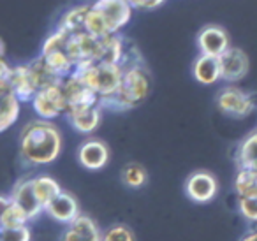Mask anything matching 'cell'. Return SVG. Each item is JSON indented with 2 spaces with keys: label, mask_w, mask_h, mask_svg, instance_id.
Masks as SVG:
<instances>
[{
  "label": "cell",
  "mask_w": 257,
  "mask_h": 241,
  "mask_svg": "<svg viewBox=\"0 0 257 241\" xmlns=\"http://www.w3.org/2000/svg\"><path fill=\"white\" fill-rule=\"evenodd\" d=\"M6 57V44L4 41L0 39V58H4Z\"/></svg>",
  "instance_id": "obj_32"
},
{
  "label": "cell",
  "mask_w": 257,
  "mask_h": 241,
  "mask_svg": "<svg viewBox=\"0 0 257 241\" xmlns=\"http://www.w3.org/2000/svg\"><path fill=\"white\" fill-rule=\"evenodd\" d=\"M74 74L88 86L92 92L102 97L113 95L120 88L123 69L120 64H107V62H85L76 65Z\"/></svg>",
  "instance_id": "obj_4"
},
{
  "label": "cell",
  "mask_w": 257,
  "mask_h": 241,
  "mask_svg": "<svg viewBox=\"0 0 257 241\" xmlns=\"http://www.w3.org/2000/svg\"><path fill=\"white\" fill-rule=\"evenodd\" d=\"M102 232L88 215H78L62 234V241H100Z\"/></svg>",
  "instance_id": "obj_16"
},
{
  "label": "cell",
  "mask_w": 257,
  "mask_h": 241,
  "mask_svg": "<svg viewBox=\"0 0 257 241\" xmlns=\"http://www.w3.org/2000/svg\"><path fill=\"white\" fill-rule=\"evenodd\" d=\"M192 76L201 85H213V83L220 81L222 72H220V60H218V57L199 53V57L192 64Z\"/></svg>",
  "instance_id": "obj_17"
},
{
  "label": "cell",
  "mask_w": 257,
  "mask_h": 241,
  "mask_svg": "<svg viewBox=\"0 0 257 241\" xmlns=\"http://www.w3.org/2000/svg\"><path fill=\"white\" fill-rule=\"evenodd\" d=\"M41 57L44 58L46 65L50 67V71L57 76L58 79H64L67 76H71L76 69L74 60L71 58V55L67 53V50H50V51H41Z\"/></svg>",
  "instance_id": "obj_18"
},
{
  "label": "cell",
  "mask_w": 257,
  "mask_h": 241,
  "mask_svg": "<svg viewBox=\"0 0 257 241\" xmlns=\"http://www.w3.org/2000/svg\"><path fill=\"white\" fill-rule=\"evenodd\" d=\"M100 241H136V236H134L131 227L123 225V223H116V225H111L104 230Z\"/></svg>",
  "instance_id": "obj_26"
},
{
  "label": "cell",
  "mask_w": 257,
  "mask_h": 241,
  "mask_svg": "<svg viewBox=\"0 0 257 241\" xmlns=\"http://www.w3.org/2000/svg\"><path fill=\"white\" fill-rule=\"evenodd\" d=\"M34 192H36L37 199L43 204V208H46L55 197L62 192V187L55 178L48 176V174H37L32 178Z\"/></svg>",
  "instance_id": "obj_20"
},
{
  "label": "cell",
  "mask_w": 257,
  "mask_h": 241,
  "mask_svg": "<svg viewBox=\"0 0 257 241\" xmlns=\"http://www.w3.org/2000/svg\"><path fill=\"white\" fill-rule=\"evenodd\" d=\"M238 208L246 220L257 222V194L238 197Z\"/></svg>",
  "instance_id": "obj_28"
},
{
  "label": "cell",
  "mask_w": 257,
  "mask_h": 241,
  "mask_svg": "<svg viewBox=\"0 0 257 241\" xmlns=\"http://www.w3.org/2000/svg\"><path fill=\"white\" fill-rule=\"evenodd\" d=\"M121 181H123L128 188H141L143 185H147L148 173L141 164L131 162L121 169Z\"/></svg>",
  "instance_id": "obj_22"
},
{
  "label": "cell",
  "mask_w": 257,
  "mask_h": 241,
  "mask_svg": "<svg viewBox=\"0 0 257 241\" xmlns=\"http://www.w3.org/2000/svg\"><path fill=\"white\" fill-rule=\"evenodd\" d=\"M29 216L25 215L22 208L18 204L11 201L9 197L8 206L2 211V216H0V227H22V225H29Z\"/></svg>",
  "instance_id": "obj_25"
},
{
  "label": "cell",
  "mask_w": 257,
  "mask_h": 241,
  "mask_svg": "<svg viewBox=\"0 0 257 241\" xmlns=\"http://www.w3.org/2000/svg\"><path fill=\"white\" fill-rule=\"evenodd\" d=\"M44 213H48L51 218L60 223H71L76 216L81 215L78 199L65 190H62L60 194L44 208Z\"/></svg>",
  "instance_id": "obj_15"
},
{
  "label": "cell",
  "mask_w": 257,
  "mask_h": 241,
  "mask_svg": "<svg viewBox=\"0 0 257 241\" xmlns=\"http://www.w3.org/2000/svg\"><path fill=\"white\" fill-rule=\"evenodd\" d=\"M8 81H9V85H11L13 92L16 93V97H18L22 102H30V100L34 99V95L37 93V90H39L29 64L13 65Z\"/></svg>",
  "instance_id": "obj_13"
},
{
  "label": "cell",
  "mask_w": 257,
  "mask_h": 241,
  "mask_svg": "<svg viewBox=\"0 0 257 241\" xmlns=\"http://www.w3.org/2000/svg\"><path fill=\"white\" fill-rule=\"evenodd\" d=\"M8 202H9V195H0V216H2V211L8 206Z\"/></svg>",
  "instance_id": "obj_30"
},
{
  "label": "cell",
  "mask_w": 257,
  "mask_h": 241,
  "mask_svg": "<svg viewBox=\"0 0 257 241\" xmlns=\"http://www.w3.org/2000/svg\"><path fill=\"white\" fill-rule=\"evenodd\" d=\"M217 107L220 113L231 118H246L257 107V97L250 92L238 88L236 85H227L217 93Z\"/></svg>",
  "instance_id": "obj_6"
},
{
  "label": "cell",
  "mask_w": 257,
  "mask_h": 241,
  "mask_svg": "<svg viewBox=\"0 0 257 241\" xmlns=\"http://www.w3.org/2000/svg\"><path fill=\"white\" fill-rule=\"evenodd\" d=\"M152 90V74L147 62L134 64L123 67L120 88L113 93L100 99L102 109L109 111H128L138 107L141 102H145Z\"/></svg>",
  "instance_id": "obj_2"
},
{
  "label": "cell",
  "mask_w": 257,
  "mask_h": 241,
  "mask_svg": "<svg viewBox=\"0 0 257 241\" xmlns=\"http://www.w3.org/2000/svg\"><path fill=\"white\" fill-rule=\"evenodd\" d=\"M236 164L239 169L257 171V129L239 143L236 150Z\"/></svg>",
  "instance_id": "obj_19"
},
{
  "label": "cell",
  "mask_w": 257,
  "mask_h": 241,
  "mask_svg": "<svg viewBox=\"0 0 257 241\" xmlns=\"http://www.w3.org/2000/svg\"><path fill=\"white\" fill-rule=\"evenodd\" d=\"M133 11L128 0H93L86 13L85 32L93 36L120 34L133 18Z\"/></svg>",
  "instance_id": "obj_3"
},
{
  "label": "cell",
  "mask_w": 257,
  "mask_h": 241,
  "mask_svg": "<svg viewBox=\"0 0 257 241\" xmlns=\"http://www.w3.org/2000/svg\"><path fill=\"white\" fill-rule=\"evenodd\" d=\"M20 157L30 167L48 166L55 162L62 152V134L53 120L37 118L22 129L20 134Z\"/></svg>",
  "instance_id": "obj_1"
},
{
  "label": "cell",
  "mask_w": 257,
  "mask_h": 241,
  "mask_svg": "<svg viewBox=\"0 0 257 241\" xmlns=\"http://www.w3.org/2000/svg\"><path fill=\"white\" fill-rule=\"evenodd\" d=\"M69 125L79 134H92L97 131L102 118V106L97 104H86V106H76L69 107L65 113Z\"/></svg>",
  "instance_id": "obj_10"
},
{
  "label": "cell",
  "mask_w": 257,
  "mask_h": 241,
  "mask_svg": "<svg viewBox=\"0 0 257 241\" xmlns=\"http://www.w3.org/2000/svg\"><path fill=\"white\" fill-rule=\"evenodd\" d=\"M218 192V181L208 171H196L192 173L185 181V194L190 201L199 202H210Z\"/></svg>",
  "instance_id": "obj_9"
},
{
  "label": "cell",
  "mask_w": 257,
  "mask_h": 241,
  "mask_svg": "<svg viewBox=\"0 0 257 241\" xmlns=\"http://www.w3.org/2000/svg\"><path fill=\"white\" fill-rule=\"evenodd\" d=\"M196 44L199 53L211 55V57H220L229 46H231V37L229 32L220 25H204L197 32Z\"/></svg>",
  "instance_id": "obj_8"
},
{
  "label": "cell",
  "mask_w": 257,
  "mask_h": 241,
  "mask_svg": "<svg viewBox=\"0 0 257 241\" xmlns=\"http://www.w3.org/2000/svg\"><path fill=\"white\" fill-rule=\"evenodd\" d=\"M90 9V4H79L71 8L69 11L64 13V16L58 22V29L65 30L69 34H78V32H85V20H86V13Z\"/></svg>",
  "instance_id": "obj_21"
},
{
  "label": "cell",
  "mask_w": 257,
  "mask_h": 241,
  "mask_svg": "<svg viewBox=\"0 0 257 241\" xmlns=\"http://www.w3.org/2000/svg\"><path fill=\"white\" fill-rule=\"evenodd\" d=\"M78 162L88 171L102 169L109 162V146L102 139H86L78 148Z\"/></svg>",
  "instance_id": "obj_12"
},
{
  "label": "cell",
  "mask_w": 257,
  "mask_h": 241,
  "mask_svg": "<svg viewBox=\"0 0 257 241\" xmlns=\"http://www.w3.org/2000/svg\"><path fill=\"white\" fill-rule=\"evenodd\" d=\"M218 60H220L222 81L229 83V85L239 83L250 71L248 55L238 46H229L227 50L218 57Z\"/></svg>",
  "instance_id": "obj_7"
},
{
  "label": "cell",
  "mask_w": 257,
  "mask_h": 241,
  "mask_svg": "<svg viewBox=\"0 0 257 241\" xmlns=\"http://www.w3.org/2000/svg\"><path fill=\"white\" fill-rule=\"evenodd\" d=\"M22 100L13 92L8 79H0V132H6L20 118Z\"/></svg>",
  "instance_id": "obj_14"
},
{
  "label": "cell",
  "mask_w": 257,
  "mask_h": 241,
  "mask_svg": "<svg viewBox=\"0 0 257 241\" xmlns=\"http://www.w3.org/2000/svg\"><path fill=\"white\" fill-rule=\"evenodd\" d=\"M234 190L238 194V197L257 194V171L238 169V174H236L234 180Z\"/></svg>",
  "instance_id": "obj_24"
},
{
  "label": "cell",
  "mask_w": 257,
  "mask_h": 241,
  "mask_svg": "<svg viewBox=\"0 0 257 241\" xmlns=\"http://www.w3.org/2000/svg\"><path fill=\"white\" fill-rule=\"evenodd\" d=\"M30 104L37 116L44 118V120H57L60 116H65L69 106L64 88H62V81L39 88L34 99L30 100Z\"/></svg>",
  "instance_id": "obj_5"
},
{
  "label": "cell",
  "mask_w": 257,
  "mask_h": 241,
  "mask_svg": "<svg viewBox=\"0 0 257 241\" xmlns=\"http://www.w3.org/2000/svg\"><path fill=\"white\" fill-rule=\"evenodd\" d=\"M128 2L134 9H140V11H154L161 8L166 0H128Z\"/></svg>",
  "instance_id": "obj_29"
},
{
  "label": "cell",
  "mask_w": 257,
  "mask_h": 241,
  "mask_svg": "<svg viewBox=\"0 0 257 241\" xmlns=\"http://www.w3.org/2000/svg\"><path fill=\"white\" fill-rule=\"evenodd\" d=\"M29 65H30V71H32L34 79H36V83H37V86H39V88L62 81V79H58L57 76L50 71V67L46 65V62H44V58L41 57V55L34 58V60H30Z\"/></svg>",
  "instance_id": "obj_23"
},
{
  "label": "cell",
  "mask_w": 257,
  "mask_h": 241,
  "mask_svg": "<svg viewBox=\"0 0 257 241\" xmlns=\"http://www.w3.org/2000/svg\"><path fill=\"white\" fill-rule=\"evenodd\" d=\"M32 232L29 225L22 227H0V241H30Z\"/></svg>",
  "instance_id": "obj_27"
},
{
  "label": "cell",
  "mask_w": 257,
  "mask_h": 241,
  "mask_svg": "<svg viewBox=\"0 0 257 241\" xmlns=\"http://www.w3.org/2000/svg\"><path fill=\"white\" fill-rule=\"evenodd\" d=\"M9 197H11V201L15 204H18L25 211V215L29 216L30 222H34L41 213H44L43 204L39 202L36 192H34L32 178H20L15 183V187H13Z\"/></svg>",
  "instance_id": "obj_11"
},
{
  "label": "cell",
  "mask_w": 257,
  "mask_h": 241,
  "mask_svg": "<svg viewBox=\"0 0 257 241\" xmlns=\"http://www.w3.org/2000/svg\"><path fill=\"white\" fill-rule=\"evenodd\" d=\"M243 241H257V232H250L243 237Z\"/></svg>",
  "instance_id": "obj_31"
}]
</instances>
